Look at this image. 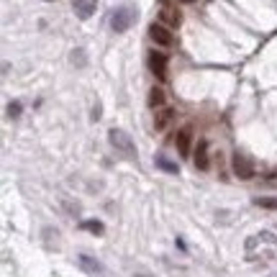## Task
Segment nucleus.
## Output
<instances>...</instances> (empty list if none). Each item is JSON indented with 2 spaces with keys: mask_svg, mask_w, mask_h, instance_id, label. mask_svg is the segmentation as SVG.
Masks as SVG:
<instances>
[{
  "mask_svg": "<svg viewBox=\"0 0 277 277\" xmlns=\"http://www.w3.org/2000/svg\"><path fill=\"white\" fill-rule=\"evenodd\" d=\"M85 231H90V233H103V223L100 221H82L80 223Z\"/></svg>",
  "mask_w": 277,
  "mask_h": 277,
  "instance_id": "nucleus-14",
  "label": "nucleus"
},
{
  "mask_svg": "<svg viewBox=\"0 0 277 277\" xmlns=\"http://www.w3.org/2000/svg\"><path fill=\"white\" fill-rule=\"evenodd\" d=\"M149 70L154 72V77L157 80H167L169 77V57L167 54H162V52H149Z\"/></svg>",
  "mask_w": 277,
  "mask_h": 277,
  "instance_id": "nucleus-3",
  "label": "nucleus"
},
{
  "mask_svg": "<svg viewBox=\"0 0 277 277\" xmlns=\"http://www.w3.org/2000/svg\"><path fill=\"white\" fill-rule=\"evenodd\" d=\"M72 6H75V13L82 21H88L95 13V0H72Z\"/></svg>",
  "mask_w": 277,
  "mask_h": 277,
  "instance_id": "nucleus-8",
  "label": "nucleus"
},
{
  "mask_svg": "<svg viewBox=\"0 0 277 277\" xmlns=\"http://www.w3.org/2000/svg\"><path fill=\"white\" fill-rule=\"evenodd\" d=\"M254 203L259 208H267V210H277V198H257Z\"/></svg>",
  "mask_w": 277,
  "mask_h": 277,
  "instance_id": "nucleus-15",
  "label": "nucleus"
},
{
  "mask_svg": "<svg viewBox=\"0 0 277 277\" xmlns=\"http://www.w3.org/2000/svg\"><path fill=\"white\" fill-rule=\"evenodd\" d=\"M172 116H175V113H172V108H162V111L157 113V118H154V129H157V131H164Z\"/></svg>",
  "mask_w": 277,
  "mask_h": 277,
  "instance_id": "nucleus-11",
  "label": "nucleus"
},
{
  "mask_svg": "<svg viewBox=\"0 0 277 277\" xmlns=\"http://www.w3.org/2000/svg\"><path fill=\"white\" fill-rule=\"evenodd\" d=\"M164 90L162 88H152L149 90V105H152V108H164Z\"/></svg>",
  "mask_w": 277,
  "mask_h": 277,
  "instance_id": "nucleus-12",
  "label": "nucleus"
},
{
  "mask_svg": "<svg viewBox=\"0 0 277 277\" xmlns=\"http://www.w3.org/2000/svg\"><path fill=\"white\" fill-rule=\"evenodd\" d=\"M108 139H111L113 149H116L121 157H126V159H136V146H134L131 136L126 134V131H121V129H111V131H108Z\"/></svg>",
  "mask_w": 277,
  "mask_h": 277,
  "instance_id": "nucleus-2",
  "label": "nucleus"
},
{
  "mask_svg": "<svg viewBox=\"0 0 277 277\" xmlns=\"http://www.w3.org/2000/svg\"><path fill=\"white\" fill-rule=\"evenodd\" d=\"M233 175L239 180H251L254 177V164L241 154H233Z\"/></svg>",
  "mask_w": 277,
  "mask_h": 277,
  "instance_id": "nucleus-5",
  "label": "nucleus"
},
{
  "mask_svg": "<svg viewBox=\"0 0 277 277\" xmlns=\"http://www.w3.org/2000/svg\"><path fill=\"white\" fill-rule=\"evenodd\" d=\"M149 36H152V41H154V44H159V47H172L175 44L172 31H169L167 26H162V24H152V26H149Z\"/></svg>",
  "mask_w": 277,
  "mask_h": 277,
  "instance_id": "nucleus-4",
  "label": "nucleus"
},
{
  "mask_svg": "<svg viewBox=\"0 0 277 277\" xmlns=\"http://www.w3.org/2000/svg\"><path fill=\"white\" fill-rule=\"evenodd\" d=\"M159 16H162V21H164V24H169V26H180V13H172V11H162Z\"/></svg>",
  "mask_w": 277,
  "mask_h": 277,
  "instance_id": "nucleus-13",
  "label": "nucleus"
},
{
  "mask_svg": "<svg viewBox=\"0 0 277 277\" xmlns=\"http://www.w3.org/2000/svg\"><path fill=\"white\" fill-rule=\"evenodd\" d=\"M72 62H77V65H85V52H82V49L72 52Z\"/></svg>",
  "mask_w": 277,
  "mask_h": 277,
  "instance_id": "nucleus-17",
  "label": "nucleus"
},
{
  "mask_svg": "<svg viewBox=\"0 0 277 277\" xmlns=\"http://www.w3.org/2000/svg\"><path fill=\"white\" fill-rule=\"evenodd\" d=\"M80 267L85 269V272H90V274H103V264L95 259V257H90V254H80Z\"/></svg>",
  "mask_w": 277,
  "mask_h": 277,
  "instance_id": "nucleus-9",
  "label": "nucleus"
},
{
  "mask_svg": "<svg viewBox=\"0 0 277 277\" xmlns=\"http://www.w3.org/2000/svg\"><path fill=\"white\" fill-rule=\"evenodd\" d=\"M136 18H139L136 6H121V8H116L113 16H111V29H113L116 34H123V31H129V29L136 24Z\"/></svg>",
  "mask_w": 277,
  "mask_h": 277,
  "instance_id": "nucleus-1",
  "label": "nucleus"
},
{
  "mask_svg": "<svg viewBox=\"0 0 277 277\" xmlns=\"http://www.w3.org/2000/svg\"><path fill=\"white\" fill-rule=\"evenodd\" d=\"M175 144H177L180 157H190V144H193V129H190V126L180 129V131H177V136H175Z\"/></svg>",
  "mask_w": 277,
  "mask_h": 277,
  "instance_id": "nucleus-6",
  "label": "nucleus"
},
{
  "mask_svg": "<svg viewBox=\"0 0 277 277\" xmlns=\"http://www.w3.org/2000/svg\"><path fill=\"white\" fill-rule=\"evenodd\" d=\"M195 167L200 169V172H205V169L210 167V162H208V141L205 139H200L198 141V146H195Z\"/></svg>",
  "mask_w": 277,
  "mask_h": 277,
  "instance_id": "nucleus-7",
  "label": "nucleus"
},
{
  "mask_svg": "<svg viewBox=\"0 0 277 277\" xmlns=\"http://www.w3.org/2000/svg\"><path fill=\"white\" fill-rule=\"evenodd\" d=\"M180 3H195V0H180Z\"/></svg>",
  "mask_w": 277,
  "mask_h": 277,
  "instance_id": "nucleus-18",
  "label": "nucleus"
},
{
  "mask_svg": "<svg viewBox=\"0 0 277 277\" xmlns=\"http://www.w3.org/2000/svg\"><path fill=\"white\" fill-rule=\"evenodd\" d=\"M21 111H24V108H21V103H11L8 105V118H18Z\"/></svg>",
  "mask_w": 277,
  "mask_h": 277,
  "instance_id": "nucleus-16",
  "label": "nucleus"
},
{
  "mask_svg": "<svg viewBox=\"0 0 277 277\" xmlns=\"http://www.w3.org/2000/svg\"><path fill=\"white\" fill-rule=\"evenodd\" d=\"M154 164H157V167L162 169V172H169V175H177V172H180V167H177V164H175L172 159L162 157V154H159V157H154Z\"/></svg>",
  "mask_w": 277,
  "mask_h": 277,
  "instance_id": "nucleus-10",
  "label": "nucleus"
}]
</instances>
